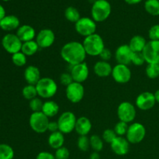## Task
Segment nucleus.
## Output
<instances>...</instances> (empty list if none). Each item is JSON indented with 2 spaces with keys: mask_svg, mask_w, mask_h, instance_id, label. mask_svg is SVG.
<instances>
[{
  "mask_svg": "<svg viewBox=\"0 0 159 159\" xmlns=\"http://www.w3.org/2000/svg\"><path fill=\"white\" fill-rule=\"evenodd\" d=\"M147 44L145 38L141 35H135L130 40L128 45L133 52H143Z\"/></svg>",
  "mask_w": 159,
  "mask_h": 159,
  "instance_id": "nucleus-24",
  "label": "nucleus"
},
{
  "mask_svg": "<svg viewBox=\"0 0 159 159\" xmlns=\"http://www.w3.org/2000/svg\"><path fill=\"white\" fill-rule=\"evenodd\" d=\"M48 144L51 148L57 150L60 148L63 147L65 144V137L64 134L60 131H56L51 133L48 138Z\"/></svg>",
  "mask_w": 159,
  "mask_h": 159,
  "instance_id": "nucleus-25",
  "label": "nucleus"
},
{
  "mask_svg": "<svg viewBox=\"0 0 159 159\" xmlns=\"http://www.w3.org/2000/svg\"><path fill=\"white\" fill-rule=\"evenodd\" d=\"M96 1H97V0H88V2H89V3H91V4H94V3L95 2H96Z\"/></svg>",
  "mask_w": 159,
  "mask_h": 159,
  "instance_id": "nucleus-50",
  "label": "nucleus"
},
{
  "mask_svg": "<svg viewBox=\"0 0 159 159\" xmlns=\"http://www.w3.org/2000/svg\"><path fill=\"white\" fill-rule=\"evenodd\" d=\"M136 107L131 102H122L117 107V116L120 121L130 124L134 120L136 117Z\"/></svg>",
  "mask_w": 159,
  "mask_h": 159,
  "instance_id": "nucleus-10",
  "label": "nucleus"
},
{
  "mask_svg": "<svg viewBox=\"0 0 159 159\" xmlns=\"http://www.w3.org/2000/svg\"><path fill=\"white\" fill-rule=\"evenodd\" d=\"M65 95L68 100L72 103L81 102L85 96V88L82 83L73 82L65 89Z\"/></svg>",
  "mask_w": 159,
  "mask_h": 159,
  "instance_id": "nucleus-11",
  "label": "nucleus"
},
{
  "mask_svg": "<svg viewBox=\"0 0 159 159\" xmlns=\"http://www.w3.org/2000/svg\"><path fill=\"white\" fill-rule=\"evenodd\" d=\"M146 129L142 124L138 122L132 123L129 125L126 138L130 144H139L144 139Z\"/></svg>",
  "mask_w": 159,
  "mask_h": 159,
  "instance_id": "nucleus-7",
  "label": "nucleus"
},
{
  "mask_svg": "<svg viewBox=\"0 0 159 159\" xmlns=\"http://www.w3.org/2000/svg\"><path fill=\"white\" fill-rule=\"evenodd\" d=\"M76 118L75 115L71 111H65L60 115L57 122L58 124L59 131L64 134H68L71 133L75 128Z\"/></svg>",
  "mask_w": 159,
  "mask_h": 159,
  "instance_id": "nucleus-6",
  "label": "nucleus"
},
{
  "mask_svg": "<svg viewBox=\"0 0 159 159\" xmlns=\"http://www.w3.org/2000/svg\"><path fill=\"white\" fill-rule=\"evenodd\" d=\"M36 41L41 49L48 48L52 46L55 41V34L51 29L40 30L37 34Z\"/></svg>",
  "mask_w": 159,
  "mask_h": 159,
  "instance_id": "nucleus-16",
  "label": "nucleus"
},
{
  "mask_svg": "<svg viewBox=\"0 0 159 159\" xmlns=\"http://www.w3.org/2000/svg\"><path fill=\"white\" fill-rule=\"evenodd\" d=\"M124 1L129 5H135L140 3L142 0H124Z\"/></svg>",
  "mask_w": 159,
  "mask_h": 159,
  "instance_id": "nucleus-48",
  "label": "nucleus"
},
{
  "mask_svg": "<svg viewBox=\"0 0 159 159\" xmlns=\"http://www.w3.org/2000/svg\"><path fill=\"white\" fill-rule=\"evenodd\" d=\"M43 105V102L42 101L41 98H40L39 96L31 99L29 103V107L30 108V110L33 111V113H35V112H41Z\"/></svg>",
  "mask_w": 159,
  "mask_h": 159,
  "instance_id": "nucleus-37",
  "label": "nucleus"
},
{
  "mask_svg": "<svg viewBox=\"0 0 159 159\" xmlns=\"http://www.w3.org/2000/svg\"><path fill=\"white\" fill-rule=\"evenodd\" d=\"M90 147L94 152H99L102 150L104 146V141L97 134L92 135L89 138Z\"/></svg>",
  "mask_w": 159,
  "mask_h": 159,
  "instance_id": "nucleus-30",
  "label": "nucleus"
},
{
  "mask_svg": "<svg viewBox=\"0 0 159 159\" xmlns=\"http://www.w3.org/2000/svg\"><path fill=\"white\" fill-rule=\"evenodd\" d=\"M20 26V20L14 15L6 16L0 21V29L6 32H11L12 30L18 29Z\"/></svg>",
  "mask_w": 159,
  "mask_h": 159,
  "instance_id": "nucleus-20",
  "label": "nucleus"
},
{
  "mask_svg": "<svg viewBox=\"0 0 159 159\" xmlns=\"http://www.w3.org/2000/svg\"><path fill=\"white\" fill-rule=\"evenodd\" d=\"M6 16V10H5L4 7L0 4V21H1Z\"/></svg>",
  "mask_w": 159,
  "mask_h": 159,
  "instance_id": "nucleus-47",
  "label": "nucleus"
},
{
  "mask_svg": "<svg viewBox=\"0 0 159 159\" xmlns=\"http://www.w3.org/2000/svg\"><path fill=\"white\" fill-rule=\"evenodd\" d=\"M144 9L150 15L156 16H159V1L158 0H147L144 3Z\"/></svg>",
  "mask_w": 159,
  "mask_h": 159,
  "instance_id": "nucleus-28",
  "label": "nucleus"
},
{
  "mask_svg": "<svg viewBox=\"0 0 159 159\" xmlns=\"http://www.w3.org/2000/svg\"><path fill=\"white\" fill-rule=\"evenodd\" d=\"M78 148L82 152H88L90 147L89 138L87 136H79L77 140Z\"/></svg>",
  "mask_w": 159,
  "mask_h": 159,
  "instance_id": "nucleus-35",
  "label": "nucleus"
},
{
  "mask_svg": "<svg viewBox=\"0 0 159 159\" xmlns=\"http://www.w3.org/2000/svg\"><path fill=\"white\" fill-rule=\"evenodd\" d=\"M92 123L86 116H81L76 121L75 130L79 136H87L92 130Z\"/></svg>",
  "mask_w": 159,
  "mask_h": 159,
  "instance_id": "nucleus-22",
  "label": "nucleus"
},
{
  "mask_svg": "<svg viewBox=\"0 0 159 159\" xmlns=\"http://www.w3.org/2000/svg\"><path fill=\"white\" fill-rule=\"evenodd\" d=\"M146 75L149 79H155L159 76V66L158 64H148L145 69Z\"/></svg>",
  "mask_w": 159,
  "mask_h": 159,
  "instance_id": "nucleus-34",
  "label": "nucleus"
},
{
  "mask_svg": "<svg viewBox=\"0 0 159 159\" xmlns=\"http://www.w3.org/2000/svg\"><path fill=\"white\" fill-rule=\"evenodd\" d=\"M144 54L142 52H134L131 57V63L136 66H141L145 63Z\"/></svg>",
  "mask_w": 159,
  "mask_h": 159,
  "instance_id": "nucleus-39",
  "label": "nucleus"
},
{
  "mask_svg": "<svg viewBox=\"0 0 159 159\" xmlns=\"http://www.w3.org/2000/svg\"><path fill=\"white\" fill-rule=\"evenodd\" d=\"M2 1H5V2H8V1H11V0H2Z\"/></svg>",
  "mask_w": 159,
  "mask_h": 159,
  "instance_id": "nucleus-51",
  "label": "nucleus"
},
{
  "mask_svg": "<svg viewBox=\"0 0 159 159\" xmlns=\"http://www.w3.org/2000/svg\"><path fill=\"white\" fill-rule=\"evenodd\" d=\"M116 137H117V135L115 133L114 130H112V129H107V130H105L102 135V140L106 143L110 144L116 139Z\"/></svg>",
  "mask_w": 159,
  "mask_h": 159,
  "instance_id": "nucleus-38",
  "label": "nucleus"
},
{
  "mask_svg": "<svg viewBox=\"0 0 159 159\" xmlns=\"http://www.w3.org/2000/svg\"><path fill=\"white\" fill-rule=\"evenodd\" d=\"M148 64H159V40H149L143 51Z\"/></svg>",
  "mask_w": 159,
  "mask_h": 159,
  "instance_id": "nucleus-12",
  "label": "nucleus"
},
{
  "mask_svg": "<svg viewBox=\"0 0 159 159\" xmlns=\"http://www.w3.org/2000/svg\"><path fill=\"white\" fill-rule=\"evenodd\" d=\"M74 82L73 81L72 77H71V73L68 72H64L60 76V82L65 86H68L70 84H71Z\"/></svg>",
  "mask_w": 159,
  "mask_h": 159,
  "instance_id": "nucleus-42",
  "label": "nucleus"
},
{
  "mask_svg": "<svg viewBox=\"0 0 159 159\" xmlns=\"http://www.w3.org/2000/svg\"><path fill=\"white\" fill-rule=\"evenodd\" d=\"M22 95H23V96L25 99H27V100L29 101L34 99V98L37 97L38 95H37L36 85H29V84H27V85H26V86L23 87V89H22Z\"/></svg>",
  "mask_w": 159,
  "mask_h": 159,
  "instance_id": "nucleus-31",
  "label": "nucleus"
},
{
  "mask_svg": "<svg viewBox=\"0 0 159 159\" xmlns=\"http://www.w3.org/2000/svg\"><path fill=\"white\" fill-rule=\"evenodd\" d=\"M89 159H100V155L99 152H93L90 154Z\"/></svg>",
  "mask_w": 159,
  "mask_h": 159,
  "instance_id": "nucleus-46",
  "label": "nucleus"
},
{
  "mask_svg": "<svg viewBox=\"0 0 159 159\" xmlns=\"http://www.w3.org/2000/svg\"><path fill=\"white\" fill-rule=\"evenodd\" d=\"M110 148L114 154L119 156H124L130 151V143L127 138L117 136L110 144Z\"/></svg>",
  "mask_w": 159,
  "mask_h": 159,
  "instance_id": "nucleus-18",
  "label": "nucleus"
},
{
  "mask_svg": "<svg viewBox=\"0 0 159 159\" xmlns=\"http://www.w3.org/2000/svg\"><path fill=\"white\" fill-rule=\"evenodd\" d=\"M82 45L87 55L93 57L99 56L102 50L105 48L103 39L98 34H94L85 37Z\"/></svg>",
  "mask_w": 159,
  "mask_h": 159,
  "instance_id": "nucleus-2",
  "label": "nucleus"
},
{
  "mask_svg": "<svg viewBox=\"0 0 159 159\" xmlns=\"http://www.w3.org/2000/svg\"><path fill=\"white\" fill-rule=\"evenodd\" d=\"M154 95H155L156 102H159V89L157 90V91L154 93Z\"/></svg>",
  "mask_w": 159,
  "mask_h": 159,
  "instance_id": "nucleus-49",
  "label": "nucleus"
},
{
  "mask_svg": "<svg viewBox=\"0 0 159 159\" xmlns=\"http://www.w3.org/2000/svg\"><path fill=\"white\" fill-rule=\"evenodd\" d=\"M158 1H159V0H158Z\"/></svg>",
  "mask_w": 159,
  "mask_h": 159,
  "instance_id": "nucleus-53",
  "label": "nucleus"
},
{
  "mask_svg": "<svg viewBox=\"0 0 159 159\" xmlns=\"http://www.w3.org/2000/svg\"><path fill=\"white\" fill-rule=\"evenodd\" d=\"M148 37L150 40H159V24L152 26L148 30Z\"/></svg>",
  "mask_w": 159,
  "mask_h": 159,
  "instance_id": "nucleus-41",
  "label": "nucleus"
},
{
  "mask_svg": "<svg viewBox=\"0 0 159 159\" xmlns=\"http://www.w3.org/2000/svg\"><path fill=\"white\" fill-rule=\"evenodd\" d=\"M48 131H50L51 133L59 131L58 124H57V121H50L48 127Z\"/></svg>",
  "mask_w": 159,
  "mask_h": 159,
  "instance_id": "nucleus-45",
  "label": "nucleus"
},
{
  "mask_svg": "<svg viewBox=\"0 0 159 159\" xmlns=\"http://www.w3.org/2000/svg\"><path fill=\"white\" fill-rule=\"evenodd\" d=\"M133 51L130 48L128 44L120 45L116 48L115 51V59L117 64L128 65L131 63V57L133 55Z\"/></svg>",
  "mask_w": 159,
  "mask_h": 159,
  "instance_id": "nucleus-17",
  "label": "nucleus"
},
{
  "mask_svg": "<svg viewBox=\"0 0 159 159\" xmlns=\"http://www.w3.org/2000/svg\"><path fill=\"white\" fill-rule=\"evenodd\" d=\"M24 79L29 85H37L41 79L40 71L35 65H29L24 70Z\"/></svg>",
  "mask_w": 159,
  "mask_h": 159,
  "instance_id": "nucleus-21",
  "label": "nucleus"
},
{
  "mask_svg": "<svg viewBox=\"0 0 159 159\" xmlns=\"http://www.w3.org/2000/svg\"><path fill=\"white\" fill-rule=\"evenodd\" d=\"M39 49H40V47L37 44V41L34 40L23 43L21 51L26 57H30V56L34 55L39 51Z\"/></svg>",
  "mask_w": 159,
  "mask_h": 159,
  "instance_id": "nucleus-27",
  "label": "nucleus"
},
{
  "mask_svg": "<svg viewBox=\"0 0 159 159\" xmlns=\"http://www.w3.org/2000/svg\"><path fill=\"white\" fill-rule=\"evenodd\" d=\"M70 156V152L66 147L60 148L55 150L54 157L56 159H68Z\"/></svg>",
  "mask_w": 159,
  "mask_h": 159,
  "instance_id": "nucleus-40",
  "label": "nucleus"
},
{
  "mask_svg": "<svg viewBox=\"0 0 159 159\" xmlns=\"http://www.w3.org/2000/svg\"><path fill=\"white\" fill-rule=\"evenodd\" d=\"M96 22L89 17H81L80 20L75 23L76 32L85 37L96 34Z\"/></svg>",
  "mask_w": 159,
  "mask_h": 159,
  "instance_id": "nucleus-8",
  "label": "nucleus"
},
{
  "mask_svg": "<svg viewBox=\"0 0 159 159\" xmlns=\"http://www.w3.org/2000/svg\"><path fill=\"white\" fill-rule=\"evenodd\" d=\"M158 66H159V64H158Z\"/></svg>",
  "mask_w": 159,
  "mask_h": 159,
  "instance_id": "nucleus-52",
  "label": "nucleus"
},
{
  "mask_svg": "<svg viewBox=\"0 0 159 159\" xmlns=\"http://www.w3.org/2000/svg\"><path fill=\"white\" fill-rule=\"evenodd\" d=\"M156 103L154 93L151 92H144L139 94L135 100V105L139 110L146 111L151 110Z\"/></svg>",
  "mask_w": 159,
  "mask_h": 159,
  "instance_id": "nucleus-14",
  "label": "nucleus"
},
{
  "mask_svg": "<svg viewBox=\"0 0 159 159\" xmlns=\"http://www.w3.org/2000/svg\"><path fill=\"white\" fill-rule=\"evenodd\" d=\"M26 56L22 51L17 52L12 55V61L17 67H23L26 64Z\"/></svg>",
  "mask_w": 159,
  "mask_h": 159,
  "instance_id": "nucleus-33",
  "label": "nucleus"
},
{
  "mask_svg": "<svg viewBox=\"0 0 159 159\" xmlns=\"http://www.w3.org/2000/svg\"><path fill=\"white\" fill-rule=\"evenodd\" d=\"M16 34L18 36V37L23 43L34 40L37 37V34H36V30H34V28L28 24L20 26L17 29Z\"/></svg>",
  "mask_w": 159,
  "mask_h": 159,
  "instance_id": "nucleus-19",
  "label": "nucleus"
},
{
  "mask_svg": "<svg viewBox=\"0 0 159 159\" xmlns=\"http://www.w3.org/2000/svg\"><path fill=\"white\" fill-rule=\"evenodd\" d=\"M69 72L71 73L73 81L79 83H83L89 75V69L85 62L71 66Z\"/></svg>",
  "mask_w": 159,
  "mask_h": 159,
  "instance_id": "nucleus-15",
  "label": "nucleus"
},
{
  "mask_svg": "<svg viewBox=\"0 0 159 159\" xmlns=\"http://www.w3.org/2000/svg\"><path fill=\"white\" fill-rule=\"evenodd\" d=\"M101 60L104 61H109L112 57V52L109 48H105L102 51V52L99 54Z\"/></svg>",
  "mask_w": 159,
  "mask_h": 159,
  "instance_id": "nucleus-43",
  "label": "nucleus"
},
{
  "mask_svg": "<svg viewBox=\"0 0 159 159\" xmlns=\"http://www.w3.org/2000/svg\"><path fill=\"white\" fill-rule=\"evenodd\" d=\"M61 56L70 66H73L85 62L87 54L82 43L79 41H70L61 48Z\"/></svg>",
  "mask_w": 159,
  "mask_h": 159,
  "instance_id": "nucleus-1",
  "label": "nucleus"
},
{
  "mask_svg": "<svg viewBox=\"0 0 159 159\" xmlns=\"http://www.w3.org/2000/svg\"><path fill=\"white\" fill-rule=\"evenodd\" d=\"M113 67L109 63V61H99L96 62L93 67V71L96 75L100 78H106L110 76L112 74Z\"/></svg>",
  "mask_w": 159,
  "mask_h": 159,
  "instance_id": "nucleus-23",
  "label": "nucleus"
},
{
  "mask_svg": "<svg viewBox=\"0 0 159 159\" xmlns=\"http://www.w3.org/2000/svg\"><path fill=\"white\" fill-rule=\"evenodd\" d=\"M36 159H56L54 155L48 152H40L36 157Z\"/></svg>",
  "mask_w": 159,
  "mask_h": 159,
  "instance_id": "nucleus-44",
  "label": "nucleus"
},
{
  "mask_svg": "<svg viewBox=\"0 0 159 159\" xmlns=\"http://www.w3.org/2000/svg\"><path fill=\"white\" fill-rule=\"evenodd\" d=\"M37 95L41 99H51L57 92V85L55 81L49 77H43L36 85Z\"/></svg>",
  "mask_w": 159,
  "mask_h": 159,
  "instance_id": "nucleus-3",
  "label": "nucleus"
},
{
  "mask_svg": "<svg viewBox=\"0 0 159 159\" xmlns=\"http://www.w3.org/2000/svg\"><path fill=\"white\" fill-rule=\"evenodd\" d=\"M14 150L10 145L0 144V159H13Z\"/></svg>",
  "mask_w": 159,
  "mask_h": 159,
  "instance_id": "nucleus-32",
  "label": "nucleus"
},
{
  "mask_svg": "<svg viewBox=\"0 0 159 159\" xmlns=\"http://www.w3.org/2000/svg\"><path fill=\"white\" fill-rule=\"evenodd\" d=\"M131 71L128 65L117 64L113 67L112 77L113 80L119 84H125L130 82L131 79Z\"/></svg>",
  "mask_w": 159,
  "mask_h": 159,
  "instance_id": "nucleus-13",
  "label": "nucleus"
},
{
  "mask_svg": "<svg viewBox=\"0 0 159 159\" xmlns=\"http://www.w3.org/2000/svg\"><path fill=\"white\" fill-rule=\"evenodd\" d=\"M65 16L67 20H68L71 23H75L79 21L81 18L80 12L76 8L73 7V6H69L65 9Z\"/></svg>",
  "mask_w": 159,
  "mask_h": 159,
  "instance_id": "nucleus-29",
  "label": "nucleus"
},
{
  "mask_svg": "<svg viewBox=\"0 0 159 159\" xmlns=\"http://www.w3.org/2000/svg\"><path fill=\"white\" fill-rule=\"evenodd\" d=\"M23 42L15 34H6L2 39V46L9 54H12L21 51Z\"/></svg>",
  "mask_w": 159,
  "mask_h": 159,
  "instance_id": "nucleus-9",
  "label": "nucleus"
},
{
  "mask_svg": "<svg viewBox=\"0 0 159 159\" xmlns=\"http://www.w3.org/2000/svg\"><path fill=\"white\" fill-rule=\"evenodd\" d=\"M59 110L60 108L57 102L53 100H47L43 102L41 112L48 118H51L55 116L58 113Z\"/></svg>",
  "mask_w": 159,
  "mask_h": 159,
  "instance_id": "nucleus-26",
  "label": "nucleus"
},
{
  "mask_svg": "<svg viewBox=\"0 0 159 159\" xmlns=\"http://www.w3.org/2000/svg\"><path fill=\"white\" fill-rule=\"evenodd\" d=\"M111 5L107 0H97L92 6V18L95 22L101 23L109 18L111 14Z\"/></svg>",
  "mask_w": 159,
  "mask_h": 159,
  "instance_id": "nucleus-4",
  "label": "nucleus"
},
{
  "mask_svg": "<svg viewBox=\"0 0 159 159\" xmlns=\"http://www.w3.org/2000/svg\"><path fill=\"white\" fill-rule=\"evenodd\" d=\"M49 122V118L45 116L42 112L32 113L30 116V127L34 132L37 134H43L48 131Z\"/></svg>",
  "mask_w": 159,
  "mask_h": 159,
  "instance_id": "nucleus-5",
  "label": "nucleus"
},
{
  "mask_svg": "<svg viewBox=\"0 0 159 159\" xmlns=\"http://www.w3.org/2000/svg\"><path fill=\"white\" fill-rule=\"evenodd\" d=\"M129 124L127 123L124 122V121H120L117 122L114 127V131L116 134V135L119 137H124V135L127 134V130H128Z\"/></svg>",
  "mask_w": 159,
  "mask_h": 159,
  "instance_id": "nucleus-36",
  "label": "nucleus"
}]
</instances>
